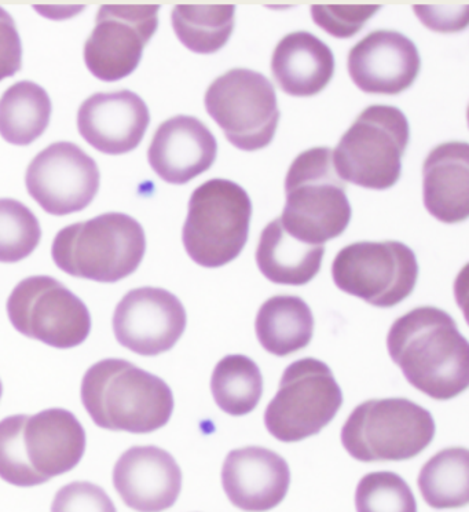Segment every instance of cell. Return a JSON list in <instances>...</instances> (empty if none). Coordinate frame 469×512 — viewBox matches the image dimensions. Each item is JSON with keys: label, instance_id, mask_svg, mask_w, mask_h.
I'll return each instance as SVG.
<instances>
[{"label": "cell", "instance_id": "cell-19", "mask_svg": "<svg viewBox=\"0 0 469 512\" xmlns=\"http://www.w3.org/2000/svg\"><path fill=\"white\" fill-rule=\"evenodd\" d=\"M218 142L210 128L193 116H175L161 123L149 146L150 167L164 182L188 184L210 170Z\"/></svg>", "mask_w": 469, "mask_h": 512}, {"label": "cell", "instance_id": "cell-29", "mask_svg": "<svg viewBox=\"0 0 469 512\" xmlns=\"http://www.w3.org/2000/svg\"><path fill=\"white\" fill-rule=\"evenodd\" d=\"M42 239L39 219L25 204L0 199V262L17 263L27 259Z\"/></svg>", "mask_w": 469, "mask_h": 512}, {"label": "cell", "instance_id": "cell-24", "mask_svg": "<svg viewBox=\"0 0 469 512\" xmlns=\"http://www.w3.org/2000/svg\"><path fill=\"white\" fill-rule=\"evenodd\" d=\"M255 329L263 349L273 356H291L310 345L314 334L313 312L299 296H273L260 306Z\"/></svg>", "mask_w": 469, "mask_h": 512}, {"label": "cell", "instance_id": "cell-33", "mask_svg": "<svg viewBox=\"0 0 469 512\" xmlns=\"http://www.w3.org/2000/svg\"><path fill=\"white\" fill-rule=\"evenodd\" d=\"M51 512H117L115 504L101 486L91 482H72L54 496Z\"/></svg>", "mask_w": 469, "mask_h": 512}, {"label": "cell", "instance_id": "cell-36", "mask_svg": "<svg viewBox=\"0 0 469 512\" xmlns=\"http://www.w3.org/2000/svg\"><path fill=\"white\" fill-rule=\"evenodd\" d=\"M2 394H3V384H2V380H0V398H2Z\"/></svg>", "mask_w": 469, "mask_h": 512}, {"label": "cell", "instance_id": "cell-10", "mask_svg": "<svg viewBox=\"0 0 469 512\" xmlns=\"http://www.w3.org/2000/svg\"><path fill=\"white\" fill-rule=\"evenodd\" d=\"M332 277L340 291L388 309L412 294L419 263L412 248L399 241H359L336 255Z\"/></svg>", "mask_w": 469, "mask_h": 512}, {"label": "cell", "instance_id": "cell-35", "mask_svg": "<svg viewBox=\"0 0 469 512\" xmlns=\"http://www.w3.org/2000/svg\"><path fill=\"white\" fill-rule=\"evenodd\" d=\"M454 9V7H453ZM453 9L447 7L414 6V13L419 16L421 23L427 25L432 31L457 32L467 28L468 17L446 18Z\"/></svg>", "mask_w": 469, "mask_h": 512}, {"label": "cell", "instance_id": "cell-1", "mask_svg": "<svg viewBox=\"0 0 469 512\" xmlns=\"http://www.w3.org/2000/svg\"><path fill=\"white\" fill-rule=\"evenodd\" d=\"M387 349L414 389L438 401L469 386V345L445 310L421 306L391 325Z\"/></svg>", "mask_w": 469, "mask_h": 512}, {"label": "cell", "instance_id": "cell-25", "mask_svg": "<svg viewBox=\"0 0 469 512\" xmlns=\"http://www.w3.org/2000/svg\"><path fill=\"white\" fill-rule=\"evenodd\" d=\"M51 100L34 82H18L0 97V135L9 144L31 145L49 127Z\"/></svg>", "mask_w": 469, "mask_h": 512}, {"label": "cell", "instance_id": "cell-22", "mask_svg": "<svg viewBox=\"0 0 469 512\" xmlns=\"http://www.w3.org/2000/svg\"><path fill=\"white\" fill-rule=\"evenodd\" d=\"M271 72L284 93L292 97H313L331 82L335 56L331 47L310 32H292L274 49Z\"/></svg>", "mask_w": 469, "mask_h": 512}, {"label": "cell", "instance_id": "cell-16", "mask_svg": "<svg viewBox=\"0 0 469 512\" xmlns=\"http://www.w3.org/2000/svg\"><path fill=\"white\" fill-rule=\"evenodd\" d=\"M113 486L124 504L137 512H163L177 503L182 471L164 449L133 446L113 468Z\"/></svg>", "mask_w": 469, "mask_h": 512}, {"label": "cell", "instance_id": "cell-4", "mask_svg": "<svg viewBox=\"0 0 469 512\" xmlns=\"http://www.w3.org/2000/svg\"><path fill=\"white\" fill-rule=\"evenodd\" d=\"M281 225L303 243L324 245L342 236L351 221L346 185L337 174L329 148L302 152L285 178Z\"/></svg>", "mask_w": 469, "mask_h": 512}, {"label": "cell", "instance_id": "cell-3", "mask_svg": "<svg viewBox=\"0 0 469 512\" xmlns=\"http://www.w3.org/2000/svg\"><path fill=\"white\" fill-rule=\"evenodd\" d=\"M146 252L145 230L130 215L108 212L57 233L54 263L76 279L112 284L137 272Z\"/></svg>", "mask_w": 469, "mask_h": 512}, {"label": "cell", "instance_id": "cell-30", "mask_svg": "<svg viewBox=\"0 0 469 512\" xmlns=\"http://www.w3.org/2000/svg\"><path fill=\"white\" fill-rule=\"evenodd\" d=\"M357 512H417L408 482L392 471L366 474L355 490Z\"/></svg>", "mask_w": 469, "mask_h": 512}, {"label": "cell", "instance_id": "cell-17", "mask_svg": "<svg viewBox=\"0 0 469 512\" xmlns=\"http://www.w3.org/2000/svg\"><path fill=\"white\" fill-rule=\"evenodd\" d=\"M149 123L148 105L130 90L91 95L78 112L83 140L105 155H124L137 149Z\"/></svg>", "mask_w": 469, "mask_h": 512}, {"label": "cell", "instance_id": "cell-18", "mask_svg": "<svg viewBox=\"0 0 469 512\" xmlns=\"http://www.w3.org/2000/svg\"><path fill=\"white\" fill-rule=\"evenodd\" d=\"M222 485L234 507L266 512L280 506L291 485L287 460L260 446L236 449L227 455Z\"/></svg>", "mask_w": 469, "mask_h": 512}, {"label": "cell", "instance_id": "cell-2", "mask_svg": "<svg viewBox=\"0 0 469 512\" xmlns=\"http://www.w3.org/2000/svg\"><path fill=\"white\" fill-rule=\"evenodd\" d=\"M82 402L98 427L149 434L170 422L174 394L159 376L119 358L98 361L84 373Z\"/></svg>", "mask_w": 469, "mask_h": 512}, {"label": "cell", "instance_id": "cell-5", "mask_svg": "<svg viewBox=\"0 0 469 512\" xmlns=\"http://www.w3.org/2000/svg\"><path fill=\"white\" fill-rule=\"evenodd\" d=\"M431 412L406 398L362 402L348 416L342 444L362 463L403 462L419 456L435 437Z\"/></svg>", "mask_w": 469, "mask_h": 512}, {"label": "cell", "instance_id": "cell-31", "mask_svg": "<svg viewBox=\"0 0 469 512\" xmlns=\"http://www.w3.org/2000/svg\"><path fill=\"white\" fill-rule=\"evenodd\" d=\"M25 416H9L0 422V478L7 484L32 488L46 484V479L35 473L25 455L23 427Z\"/></svg>", "mask_w": 469, "mask_h": 512}, {"label": "cell", "instance_id": "cell-21", "mask_svg": "<svg viewBox=\"0 0 469 512\" xmlns=\"http://www.w3.org/2000/svg\"><path fill=\"white\" fill-rule=\"evenodd\" d=\"M424 206L443 223L467 221L469 215V145L446 142L432 149L423 166Z\"/></svg>", "mask_w": 469, "mask_h": 512}, {"label": "cell", "instance_id": "cell-7", "mask_svg": "<svg viewBox=\"0 0 469 512\" xmlns=\"http://www.w3.org/2000/svg\"><path fill=\"white\" fill-rule=\"evenodd\" d=\"M252 201L229 179L215 178L194 190L182 241L190 258L203 268H222L244 250L251 226Z\"/></svg>", "mask_w": 469, "mask_h": 512}, {"label": "cell", "instance_id": "cell-15", "mask_svg": "<svg viewBox=\"0 0 469 512\" xmlns=\"http://www.w3.org/2000/svg\"><path fill=\"white\" fill-rule=\"evenodd\" d=\"M348 75L366 94L397 95L410 89L421 68L416 45L397 31L370 32L348 53Z\"/></svg>", "mask_w": 469, "mask_h": 512}, {"label": "cell", "instance_id": "cell-14", "mask_svg": "<svg viewBox=\"0 0 469 512\" xmlns=\"http://www.w3.org/2000/svg\"><path fill=\"white\" fill-rule=\"evenodd\" d=\"M188 324L185 307L163 288L127 292L113 314L117 342L139 356L156 357L177 345Z\"/></svg>", "mask_w": 469, "mask_h": 512}, {"label": "cell", "instance_id": "cell-13", "mask_svg": "<svg viewBox=\"0 0 469 512\" xmlns=\"http://www.w3.org/2000/svg\"><path fill=\"white\" fill-rule=\"evenodd\" d=\"M101 175L93 157L72 142H56L29 163L25 185L32 199L50 215L65 217L90 206Z\"/></svg>", "mask_w": 469, "mask_h": 512}, {"label": "cell", "instance_id": "cell-23", "mask_svg": "<svg viewBox=\"0 0 469 512\" xmlns=\"http://www.w3.org/2000/svg\"><path fill=\"white\" fill-rule=\"evenodd\" d=\"M324 245L303 243L287 233L280 218L270 222L260 234L256 263L260 273L274 284H309L320 273Z\"/></svg>", "mask_w": 469, "mask_h": 512}, {"label": "cell", "instance_id": "cell-20", "mask_svg": "<svg viewBox=\"0 0 469 512\" xmlns=\"http://www.w3.org/2000/svg\"><path fill=\"white\" fill-rule=\"evenodd\" d=\"M23 442L29 464L49 482L78 466L86 452V431L72 412L51 408L25 416Z\"/></svg>", "mask_w": 469, "mask_h": 512}, {"label": "cell", "instance_id": "cell-28", "mask_svg": "<svg viewBox=\"0 0 469 512\" xmlns=\"http://www.w3.org/2000/svg\"><path fill=\"white\" fill-rule=\"evenodd\" d=\"M236 7L179 5L171 21L179 42L197 54H214L229 42Z\"/></svg>", "mask_w": 469, "mask_h": 512}, {"label": "cell", "instance_id": "cell-11", "mask_svg": "<svg viewBox=\"0 0 469 512\" xmlns=\"http://www.w3.org/2000/svg\"><path fill=\"white\" fill-rule=\"evenodd\" d=\"M6 307L16 331L54 349H73L89 338V309L53 277L32 276L20 281Z\"/></svg>", "mask_w": 469, "mask_h": 512}, {"label": "cell", "instance_id": "cell-27", "mask_svg": "<svg viewBox=\"0 0 469 512\" xmlns=\"http://www.w3.org/2000/svg\"><path fill=\"white\" fill-rule=\"evenodd\" d=\"M216 405L230 416H245L258 407L263 376L254 360L243 354L223 357L211 378Z\"/></svg>", "mask_w": 469, "mask_h": 512}, {"label": "cell", "instance_id": "cell-32", "mask_svg": "<svg viewBox=\"0 0 469 512\" xmlns=\"http://www.w3.org/2000/svg\"><path fill=\"white\" fill-rule=\"evenodd\" d=\"M381 6H311L313 21L337 39L353 38Z\"/></svg>", "mask_w": 469, "mask_h": 512}, {"label": "cell", "instance_id": "cell-34", "mask_svg": "<svg viewBox=\"0 0 469 512\" xmlns=\"http://www.w3.org/2000/svg\"><path fill=\"white\" fill-rule=\"evenodd\" d=\"M23 65V45L13 17L0 7V82L16 75Z\"/></svg>", "mask_w": 469, "mask_h": 512}, {"label": "cell", "instance_id": "cell-26", "mask_svg": "<svg viewBox=\"0 0 469 512\" xmlns=\"http://www.w3.org/2000/svg\"><path fill=\"white\" fill-rule=\"evenodd\" d=\"M421 496L435 510L463 508L469 503V453L449 448L436 453L417 479Z\"/></svg>", "mask_w": 469, "mask_h": 512}, {"label": "cell", "instance_id": "cell-9", "mask_svg": "<svg viewBox=\"0 0 469 512\" xmlns=\"http://www.w3.org/2000/svg\"><path fill=\"white\" fill-rule=\"evenodd\" d=\"M205 109L227 141L245 152L266 148L280 122L276 89L262 73L236 68L215 79L205 93Z\"/></svg>", "mask_w": 469, "mask_h": 512}, {"label": "cell", "instance_id": "cell-8", "mask_svg": "<svg viewBox=\"0 0 469 512\" xmlns=\"http://www.w3.org/2000/svg\"><path fill=\"white\" fill-rule=\"evenodd\" d=\"M343 405L332 369L317 358L288 365L276 397L267 405L265 426L278 441L299 442L320 434Z\"/></svg>", "mask_w": 469, "mask_h": 512}, {"label": "cell", "instance_id": "cell-6", "mask_svg": "<svg viewBox=\"0 0 469 512\" xmlns=\"http://www.w3.org/2000/svg\"><path fill=\"white\" fill-rule=\"evenodd\" d=\"M409 140V122L401 109L370 105L337 144L333 164L343 181L365 189H390L401 178Z\"/></svg>", "mask_w": 469, "mask_h": 512}, {"label": "cell", "instance_id": "cell-12", "mask_svg": "<svg viewBox=\"0 0 469 512\" xmlns=\"http://www.w3.org/2000/svg\"><path fill=\"white\" fill-rule=\"evenodd\" d=\"M160 6H102L84 45V61L95 78L117 82L138 68L159 27Z\"/></svg>", "mask_w": 469, "mask_h": 512}]
</instances>
